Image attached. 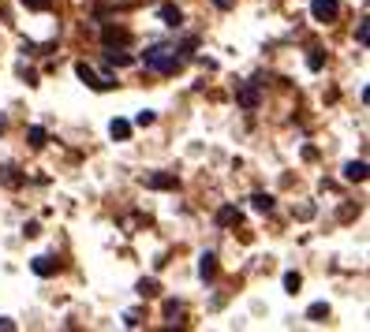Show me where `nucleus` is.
Returning <instances> with one entry per match:
<instances>
[{"instance_id": "14", "label": "nucleus", "mask_w": 370, "mask_h": 332, "mask_svg": "<svg viewBox=\"0 0 370 332\" xmlns=\"http://www.w3.org/2000/svg\"><path fill=\"white\" fill-rule=\"evenodd\" d=\"M251 202H255L258 213H270V209H273V198H270V195H255Z\"/></svg>"}, {"instance_id": "18", "label": "nucleus", "mask_w": 370, "mask_h": 332, "mask_svg": "<svg viewBox=\"0 0 370 332\" xmlns=\"http://www.w3.org/2000/svg\"><path fill=\"white\" fill-rule=\"evenodd\" d=\"M307 318H314V321H318V318H329V306H326V302H314V306L307 310Z\"/></svg>"}, {"instance_id": "5", "label": "nucleus", "mask_w": 370, "mask_h": 332, "mask_svg": "<svg viewBox=\"0 0 370 332\" xmlns=\"http://www.w3.org/2000/svg\"><path fill=\"white\" fill-rule=\"evenodd\" d=\"M101 41H105V49H124L127 41H131V30H124V26H105V30H101Z\"/></svg>"}, {"instance_id": "11", "label": "nucleus", "mask_w": 370, "mask_h": 332, "mask_svg": "<svg viewBox=\"0 0 370 332\" xmlns=\"http://www.w3.org/2000/svg\"><path fill=\"white\" fill-rule=\"evenodd\" d=\"M161 19H165V23H169V26H180V23H183V15H180V8L165 4V8H161Z\"/></svg>"}, {"instance_id": "6", "label": "nucleus", "mask_w": 370, "mask_h": 332, "mask_svg": "<svg viewBox=\"0 0 370 332\" xmlns=\"http://www.w3.org/2000/svg\"><path fill=\"white\" fill-rule=\"evenodd\" d=\"M142 183L150 191H176V187H180V179H176L172 172H154V176H146Z\"/></svg>"}, {"instance_id": "13", "label": "nucleus", "mask_w": 370, "mask_h": 332, "mask_svg": "<svg viewBox=\"0 0 370 332\" xmlns=\"http://www.w3.org/2000/svg\"><path fill=\"white\" fill-rule=\"evenodd\" d=\"M26 138H30L34 150H41V146H45V127H30V131H26Z\"/></svg>"}, {"instance_id": "3", "label": "nucleus", "mask_w": 370, "mask_h": 332, "mask_svg": "<svg viewBox=\"0 0 370 332\" xmlns=\"http://www.w3.org/2000/svg\"><path fill=\"white\" fill-rule=\"evenodd\" d=\"M236 101L243 108H258V101H262V86H258V82H243V86L236 90Z\"/></svg>"}, {"instance_id": "23", "label": "nucleus", "mask_w": 370, "mask_h": 332, "mask_svg": "<svg viewBox=\"0 0 370 332\" xmlns=\"http://www.w3.org/2000/svg\"><path fill=\"white\" fill-rule=\"evenodd\" d=\"M307 64H311V71H318V68H322V52H318V49H314V52H311V60H307Z\"/></svg>"}, {"instance_id": "22", "label": "nucleus", "mask_w": 370, "mask_h": 332, "mask_svg": "<svg viewBox=\"0 0 370 332\" xmlns=\"http://www.w3.org/2000/svg\"><path fill=\"white\" fill-rule=\"evenodd\" d=\"M176 313H180V302L169 299V302H165V318H176Z\"/></svg>"}, {"instance_id": "9", "label": "nucleus", "mask_w": 370, "mask_h": 332, "mask_svg": "<svg viewBox=\"0 0 370 332\" xmlns=\"http://www.w3.org/2000/svg\"><path fill=\"white\" fill-rule=\"evenodd\" d=\"M344 179L363 183V179H367V161H351V164H344Z\"/></svg>"}, {"instance_id": "24", "label": "nucleus", "mask_w": 370, "mask_h": 332, "mask_svg": "<svg viewBox=\"0 0 370 332\" xmlns=\"http://www.w3.org/2000/svg\"><path fill=\"white\" fill-rule=\"evenodd\" d=\"M15 329V321L12 318H0V332H12Z\"/></svg>"}, {"instance_id": "16", "label": "nucleus", "mask_w": 370, "mask_h": 332, "mask_svg": "<svg viewBox=\"0 0 370 332\" xmlns=\"http://www.w3.org/2000/svg\"><path fill=\"white\" fill-rule=\"evenodd\" d=\"M299 284H303V276H299V273H284V288H288L292 295L299 291Z\"/></svg>"}, {"instance_id": "1", "label": "nucleus", "mask_w": 370, "mask_h": 332, "mask_svg": "<svg viewBox=\"0 0 370 332\" xmlns=\"http://www.w3.org/2000/svg\"><path fill=\"white\" fill-rule=\"evenodd\" d=\"M146 64L161 75H176L183 68V57H176V49H169V45H154V49H146Z\"/></svg>"}, {"instance_id": "25", "label": "nucleus", "mask_w": 370, "mask_h": 332, "mask_svg": "<svg viewBox=\"0 0 370 332\" xmlns=\"http://www.w3.org/2000/svg\"><path fill=\"white\" fill-rule=\"evenodd\" d=\"M228 4H232V0H217V8H228Z\"/></svg>"}, {"instance_id": "15", "label": "nucleus", "mask_w": 370, "mask_h": 332, "mask_svg": "<svg viewBox=\"0 0 370 332\" xmlns=\"http://www.w3.org/2000/svg\"><path fill=\"white\" fill-rule=\"evenodd\" d=\"M109 64H120V68H127V64H135V57H127V52L109 49Z\"/></svg>"}, {"instance_id": "10", "label": "nucleus", "mask_w": 370, "mask_h": 332, "mask_svg": "<svg viewBox=\"0 0 370 332\" xmlns=\"http://www.w3.org/2000/svg\"><path fill=\"white\" fill-rule=\"evenodd\" d=\"M217 224H225V228L239 224V209H232V206H221V209H217Z\"/></svg>"}, {"instance_id": "20", "label": "nucleus", "mask_w": 370, "mask_h": 332, "mask_svg": "<svg viewBox=\"0 0 370 332\" xmlns=\"http://www.w3.org/2000/svg\"><path fill=\"white\" fill-rule=\"evenodd\" d=\"M23 8H30V12H49V0H23Z\"/></svg>"}, {"instance_id": "12", "label": "nucleus", "mask_w": 370, "mask_h": 332, "mask_svg": "<svg viewBox=\"0 0 370 332\" xmlns=\"http://www.w3.org/2000/svg\"><path fill=\"white\" fill-rule=\"evenodd\" d=\"M109 135H113V138H127V135H131V124H127V119H113V124H109Z\"/></svg>"}, {"instance_id": "4", "label": "nucleus", "mask_w": 370, "mask_h": 332, "mask_svg": "<svg viewBox=\"0 0 370 332\" xmlns=\"http://www.w3.org/2000/svg\"><path fill=\"white\" fill-rule=\"evenodd\" d=\"M311 12H314V19H318V23H333L340 15V4H337V0H314Z\"/></svg>"}, {"instance_id": "19", "label": "nucleus", "mask_w": 370, "mask_h": 332, "mask_svg": "<svg viewBox=\"0 0 370 332\" xmlns=\"http://www.w3.org/2000/svg\"><path fill=\"white\" fill-rule=\"evenodd\" d=\"M154 119H157V113H150V108H142V113L135 116V124H138V127H150Z\"/></svg>"}, {"instance_id": "17", "label": "nucleus", "mask_w": 370, "mask_h": 332, "mask_svg": "<svg viewBox=\"0 0 370 332\" xmlns=\"http://www.w3.org/2000/svg\"><path fill=\"white\" fill-rule=\"evenodd\" d=\"M138 295H142V299L157 295V280H138Z\"/></svg>"}, {"instance_id": "21", "label": "nucleus", "mask_w": 370, "mask_h": 332, "mask_svg": "<svg viewBox=\"0 0 370 332\" xmlns=\"http://www.w3.org/2000/svg\"><path fill=\"white\" fill-rule=\"evenodd\" d=\"M355 38H359V45H367V41H370V23H367V19H363V23H359Z\"/></svg>"}, {"instance_id": "8", "label": "nucleus", "mask_w": 370, "mask_h": 332, "mask_svg": "<svg viewBox=\"0 0 370 332\" xmlns=\"http://www.w3.org/2000/svg\"><path fill=\"white\" fill-rule=\"evenodd\" d=\"M198 276H202V280H214V276H217V257L214 254L198 257Z\"/></svg>"}, {"instance_id": "7", "label": "nucleus", "mask_w": 370, "mask_h": 332, "mask_svg": "<svg viewBox=\"0 0 370 332\" xmlns=\"http://www.w3.org/2000/svg\"><path fill=\"white\" fill-rule=\"evenodd\" d=\"M30 269L38 276H53V273H60V262L53 254H41V257H34V262H30Z\"/></svg>"}, {"instance_id": "2", "label": "nucleus", "mask_w": 370, "mask_h": 332, "mask_svg": "<svg viewBox=\"0 0 370 332\" xmlns=\"http://www.w3.org/2000/svg\"><path fill=\"white\" fill-rule=\"evenodd\" d=\"M75 75H79L82 82H86L90 90H109V86H113V82H109V79H101L98 71L90 68V64H75Z\"/></svg>"}]
</instances>
